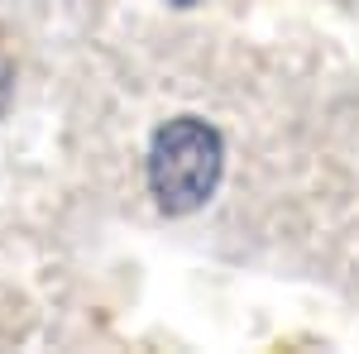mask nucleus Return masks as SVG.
I'll return each instance as SVG.
<instances>
[{
	"label": "nucleus",
	"instance_id": "1",
	"mask_svg": "<svg viewBox=\"0 0 359 354\" xmlns=\"http://www.w3.org/2000/svg\"><path fill=\"white\" fill-rule=\"evenodd\" d=\"M149 182L163 211H196L221 182V135L192 115L168 120L149 154Z\"/></svg>",
	"mask_w": 359,
	"mask_h": 354
},
{
	"label": "nucleus",
	"instance_id": "2",
	"mask_svg": "<svg viewBox=\"0 0 359 354\" xmlns=\"http://www.w3.org/2000/svg\"><path fill=\"white\" fill-rule=\"evenodd\" d=\"M177 5H192V0H177Z\"/></svg>",
	"mask_w": 359,
	"mask_h": 354
}]
</instances>
